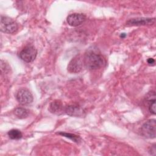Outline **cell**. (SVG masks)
Returning <instances> with one entry per match:
<instances>
[{"label":"cell","instance_id":"cell-16","mask_svg":"<svg viewBox=\"0 0 156 156\" xmlns=\"http://www.w3.org/2000/svg\"><path fill=\"white\" fill-rule=\"evenodd\" d=\"M151 151H151V154L152 155V152H154L153 153L154 155H155V151H156V149H155V144H154L152 146H151Z\"/></svg>","mask_w":156,"mask_h":156},{"label":"cell","instance_id":"cell-4","mask_svg":"<svg viewBox=\"0 0 156 156\" xmlns=\"http://www.w3.org/2000/svg\"><path fill=\"white\" fill-rule=\"evenodd\" d=\"M37 54V49L33 46H27L23 48L19 54L20 58L25 62H33Z\"/></svg>","mask_w":156,"mask_h":156},{"label":"cell","instance_id":"cell-1","mask_svg":"<svg viewBox=\"0 0 156 156\" xmlns=\"http://www.w3.org/2000/svg\"><path fill=\"white\" fill-rule=\"evenodd\" d=\"M83 62L85 67L91 70H94L101 68L105 62L104 59L101 55L91 51L85 53Z\"/></svg>","mask_w":156,"mask_h":156},{"label":"cell","instance_id":"cell-8","mask_svg":"<svg viewBox=\"0 0 156 156\" xmlns=\"http://www.w3.org/2000/svg\"><path fill=\"white\" fill-rule=\"evenodd\" d=\"M154 22V18H136L129 20L127 21L126 24L128 26H144L152 24Z\"/></svg>","mask_w":156,"mask_h":156},{"label":"cell","instance_id":"cell-15","mask_svg":"<svg viewBox=\"0 0 156 156\" xmlns=\"http://www.w3.org/2000/svg\"><path fill=\"white\" fill-rule=\"evenodd\" d=\"M147 63L150 65H154L155 63V60L152 58H149L147 59Z\"/></svg>","mask_w":156,"mask_h":156},{"label":"cell","instance_id":"cell-9","mask_svg":"<svg viewBox=\"0 0 156 156\" xmlns=\"http://www.w3.org/2000/svg\"><path fill=\"white\" fill-rule=\"evenodd\" d=\"M65 112L67 115L73 116H80L83 114V110L82 108L78 105H75L67 106L65 108Z\"/></svg>","mask_w":156,"mask_h":156},{"label":"cell","instance_id":"cell-11","mask_svg":"<svg viewBox=\"0 0 156 156\" xmlns=\"http://www.w3.org/2000/svg\"><path fill=\"white\" fill-rule=\"evenodd\" d=\"M14 114L17 118L20 119H24L29 116V112L26 108L22 107H17L14 110Z\"/></svg>","mask_w":156,"mask_h":156},{"label":"cell","instance_id":"cell-14","mask_svg":"<svg viewBox=\"0 0 156 156\" xmlns=\"http://www.w3.org/2000/svg\"><path fill=\"white\" fill-rule=\"evenodd\" d=\"M149 110L153 115L155 114V98H153L152 99L149 100Z\"/></svg>","mask_w":156,"mask_h":156},{"label":"cell","instance_id":"cell-3","mask_svg":"<svg viewBox=\"0 0 156 156\" xmlns=\"http://www.w3.org/2000/svg\"><path fill=\"white\" fill-rule=\"evenodd\" d=\"M156 133V121L154 119L146 121L140 128V133L147 138H155Z\"/></svg>","mask_w":156,"mask_h":156},{"label":"cell","instance_id":"cell-2","mask_svg":"<svg viewBox=\"0 0 156 156\" xmlns=\"http://www.w3.org/2000/svg\"><path fill=\"white\" fill-rule=\"evenodd\" d=\"M18 24L12 18L6 16H1L0 29L2 32L7 34H13L18 30Z\"/></svg>","mask_w":156,"mask_h":156},{"label":"cell","instance_id":"cell-10","mask_svg":"<svg viewBox=\"0 0 156 156\" xmlns=\"http://www.w3.org/2000/svg\"><path fill=\"white\" fill-rule=\"evenodd\" d=\"M63 110L62 103L60 101L55 100L52 101L49 107V110L54 114H60Z\"/></svg>","mask_w":156,"mask_h":156},{"label":"cell","instance_id":"cell-6","mask_svg":"<svg viewBox=\"0 0 156 156\" xmlns=\"http://www.w3.org/2000/svg\"><path fill=\"white\" fill-rule=\"evenodd\" d=\"M83 62L81 57L79 55L74 57L69 62L68 65V71L71 73H79L83 68Z\"/></svg>","mask_w":156,"mask_h":156},{"label":"cell","instance_id":"cell-5","mask_svg":"<svg viewBox=\"0 0 156 156\" xmlns=\"http://www.w3.org/2000/svg\"><path fill=\"white\" fill-rule=\"evenodd\" d=\"M17 101L21 105H28L32 102L33 96L30 91L26 88H21L16 94Z\"/></svg>","mask_w":156,"mask_h":156},{"label":"cell","instance_id":"cell-7","mask_svg":"<svg viewBox=\"0 0 156 156\" xmlns=\"http://www.w3.org/2000/svg\"><path fill=\"white\" fill-rule=\"evenodd\" d=\"M86 19V16L83 13H74L67 16L66 21L68 24L73 27H76L82 24Z\"/></svg>","mask_w":156,"mask_h":156},{"label":"cell","instance_id":"cell-13","mask_svg":"<svg viewBox=\"0 0 156 156\" xmlns=\"http://www.w3.org/2000/svg\"><path fill=\"white\" fill-rule=\"evenodd\" d=\"M58 134L61 135L63 136H65L66 138H68L72 140H73L74 142L79 143L80 141V137L77 135H76L74 134L69 133H66V132H59Z\"/></svg>","mask_w":156,"mask_h":156},{"label":"cell","instance_id":"cell-12","mask_svg":"<svg viewBox=\"0 0 156 156\" xmlns=\"http://www.w3.org/2000/svg\"><path fill=\"white\" fill-rule=\"evenodd\" d=\"M8 135L10 139L20 140L22 138L23 134L18 129H12L8 132Z\"/></svg>","mask_w":156,"mask_h":156}]
</instances>
